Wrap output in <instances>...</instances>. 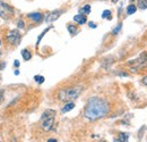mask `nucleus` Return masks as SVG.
Returning <instances> with one entry per match:
<instances>
[{
	"mask_svg": "<svg viewBox=\"0 0 147 142\" xmlns=\"http://www.w3.org/2000/svg\"><path fill=\"white\" fill-rule=\"evenodd\" d=\"M102 18H108V19H111L112 16H111L110 10H104V12L102 13Z\"/></svg>",
	"mask_w": 147,
	"mask_h": 142,
	"instance_id": "obj_18",
	"label": "nucleus"
},
{
	"mask_svg": "<svg viewBox=\"0 0 147 142\" xmlns=\"http://www.w3.org/2000/svg\"><path fill=\"white\" fill-rule=\"evenodd\" d=\"M68 31H69V33H71V34H76L77 33V27L73 25V24H70V25H68Z\"/></svg>",
	"mask_w": 147,
	"mask_h": 142,
	"instance_id": "obj_16",
	"label": "nucleus"
},
{
	"mask_svg": "<svg viewBox=\"0 0 147 142\" xmlns=\"http://www.w3.org/2000/svg\"><path fill=\"white\" fill-rule=\"evenodd\" d=\"M82 91H83V87H82V85H77V87H73V88L62 89L59 91L58 98H59V100H61V101L69 102V101H73L75 99H77L78 96L82 93Z\"/></svg>",
	"mask_w": 147,
	"mask_h": 142,
	"instance_id": "obj_2",
	"label": "nucleus"
},
{
	"mask_svg": "<svg viewBox=\"0 0 147 142\" xmlns=\"http://www.w3.org/2000/svg\"><path fill=\"white\" fill-rule=\"evenodd\" d=\"M75 108V104H74L73 101H69V102H67L65 106L62 107V109H61V111L65 114V113H68V111H70L71 109Z\"/></svg>",
	"mask_w": 147,
	"mask_h": 142,
	"instance_id": "obj_9",
	"label": "nucleus"
},
{
	"mask_svg": "<svg viewBox=\"0 0 147 142\" xmlns=\"http://www.w3.org/2000/svg\"><path fill=\"white\" fill-rule=\"evenodd\" d=\"M61 14H62V10H55V12H52L50 15H48V17H47V19H45V22H47V23L55 22V19H58V18L60 17Z\"/></svg>",
	"mask_w": 147,
	"mask_h": 142,
	"instance_id": "obj_7",
	"label": "nucleus"
},
{
	"mask_svg": "<svg viewBox=\"0 0 147 142\" xmlns=\"http://www.w3.org/2000/svg\"><path fill=\"white\" fill-rule=\"evenodd\" d=\"M100 1H107V0H100Z\"/></svg>",
	"mask_w": 147,
	"mask_h": 142,
	"instance_id": "obj_30",
	"label": "nucleus"
},
{
	"mask_svg": "<svg viewBox=\"0 0 147 142\" xmlns=\"http://www.w3.org/2000/svg\"><path fill=\"white\" fill-rule=\"evenodd\" d=\"M136 10H137V7H136L135 5H129L128 7H127V14H128V15H132V14H135V13H136Z\"/></svg>",
	"mask_w": 147,
	"mask_h": 142,
	"instance_id": "obj_14",
	"label": "nucleus"
},
{
	"mask_svg": "<svg viewBox=\"0 0 147 142\" xmlns=\"http://www.w3.org/2000/svg\"><path fill=\"white\" fill-rule=\"evenodd\" d=\"M114 142H120V141H119V140H118V139H117V140H114Z\"/></svg>",
	"mask_w": 147,
	"mask_h": 142,
	"instance_id": "obj_29",
	"label": "nucleus"
},
{
	"mask_svg": "<svg viewBox=\"0 0 147 142\" xmlns=\"http://www.w3.org/2000/svg\"><path fill=\"white\" fill-rule=\"evenodd\" d=\"M121 27H122V25H121V24H119V25H118V26H117L115 29H113L112 33H113V34H117V33H118V32H119V31L121 30Z\"/></svg>",
	"mask_w": 147,
	"mask_h": 142,
	"instance_id": "obj_20",
	"label": "nucleus"
},
{
	"mask_svg": "<svg viewBox=\"0 0 147 142\" xmlns=\"http://www.w3.org/2000/svg\"><path fill=\"white\" fill-rule=\"evenodd\" d=\"M101 142H105V141H101Z\"/></svg>",
	"mask_w": 147,
	"mask_h": 142,
	"instance_id": "obj_32",
	"label": "nucleus"
},
{
	"mask_svg": "<svg viewBox=\"0 0 147 142\" xmlns=\"http://www.w3.org/2000/svg\"><path fill=\"white\" fill-rule=\"evenodd\" d=\"M48 142H57V140H55V139H49Z\"/></svg>",
	"mask_w": 147,
	"mask_h": 142,
	"instance_id": "obj_27",
	"label": "nucleus"
},
{
	"mask_svg": "<svg viewBox=\"0 0 147 142\" xmlns=\"http://www.w3.org/2000/svg\"><path fill=\"white\" fill-rule=\"evenodd\" d=\"M18 27L19 29H23L24 27V22L23 20H18Z\"/></svg>",
	"mask_w": 147,
	"mask_h": 142,
	"instance_id": "obj_21",
	"label": "nucleus"
},
{
	"mask_svg": "<svg viewBox=\"0 0 147 142\" xmlns=\"http://www.w3.org/2000/svg\"><path fill=\"white\" fill-rule=\"evenodd\" d=\"M128 65L130 66L131 72H138L139 70L144 68L147 66V53H143L137 59H134L131 61H128Z\"/></svg>",
	"mask_w": 147,
	"mask_h": 142,
	"instance_id": "obj_4",
	"label": "nucleus"
},
{
	"mask_svg": "<svg viewBox=\"0 0 147 142\" xmlns=\"http://www.w3.org/2000/svg\"><path fill=\"white\" fill-rule=\"evenodd\" d=\"M143 84H144V85H146V87H147V76H145V77H143Z\"/></svg>",
	"mask_w": 147,
	"mask_h": 142,
	"instance_id": "obj_23",
	"label": "nucleus"
},
{
	"mask_svg": "<svg viewBox=\"0 0 147 142\" xmlns=\"http://www.w3.org/2000/svg\"><path fill=\"white\" fill-rule=\"evenodd\" d=\"M7 41L11 44H18L20 42V33L18 30H11L7 34Z\"/></svg>",
	"mask_w": 147,
	"mask_h": 142,
	"instance_id": "obj_6",
	"label": "nucleus"
},
{
	"mask_svg": "<svg viewBox=\"0 0 147 142\" xmlns=\"http://www.w3.org/2000/svg\"><path fill=\"white\" fill-rule=\"evenodd\" d=\"M74 20H75L76 23H78L79 25H83V24H85V23L87 22V18H86V16H85V15L78 14V15L74 16Z\"/></svg>",
	"mask_w": 147,
	"mask_h": 142,
	"instance_id": "obj_8",
	"label": "nucleus"
},
{
	"mask_svg": "<svg viewBox=\"0 0 147 142\" xmlns=\"http://www.w3.org/2000/svg\"><path fill=\"white\" fill-rule=\"evenodd\" d=\"M5 66H6V64H5V63H0V71H1V70H3V68H5Z\"/></svg>",
	"mask_w": 147,
	"mask_h": 142,
	"instance_id": "obj_25",
	"label": "nucleus"
},
{
	"mask_svg": "<svg viewBox=\"0 0 147 142\" xmlns=\"http://www.w3.org/2000/svg\"><path fill=\"white\" fill-rule=\"evenodd\" d=\"M2 99H3V91L0 90V102L2 101Z\"/></svg>",
	"mask_w": 147,
	"mask_h": 142,
	"instance_id": "obj_22",
	"label": "nucleus"
},
{
	"mask_svg": "<svg viewBox=\"0 0 147 142\" xmlns=\"http://www.w3.org/2000/svg\"><path fill=\"white\" fill-rule=\"evenodd\" d=\"M55 111L53 109H47L45 111H43V114L41 116V126L45 132H48L52 128V126L55 124Z\"/></svg>",
	"mask_w": 147,
	"mask_h": 142,
	"instance_id": "obj_3",
	"label": "nucleus"
},
{
	"mask_svg": "<svg viewBox=\"0 0 147 142\" xmlns=\"http://www.w3.org/2000/svg\"><path fill=\"white\" fill-rule=\"evenodd\" d=\"M22 57H23L24 60H30L32 58V53L27 49H24V50H22Z\"/></svg>",
	"mask_w": 147,
	"mask_h": 142,
	"instance_id": "obj_12",
	"label": "nucleus"
},
{
	"mask_svg": "<svg viewBox=\"0 0 147 142\" xmlns=\"http://www.w3.org/2000/svg\"><path fill=\"white\" fill-rule=\"evenodd\" d=\"M88 25H90V26H91L92 29H95V27H96V25H95V23H93V22H90V23H88Z\"/></svg>",
	"mask_w": 147,
	"mask_h": 142,
	"instance_id": "obj_24",
	"label": "nucleus"
},
{
	"mask_svg": "<svg viewBox=\"0 0 147 142\" xmlns=\"http://www.w3.org/2000/svg\"><path fill=\"white\" fill-rule=\"evenodd\" d=\"M137 6L140 9H147V0H138Z\"/></svg>",
	"mask_w": 147,
	"mask_h": 142,
	"instance_id": "obj_15",
	"label": "nucleus"
},
{
	"mask_svg": "<svg viewBox=\"0 0 147 142\" xmlns=\"http://www.w3.org/2000/svg\"><path fill=\"white\" fill-rule=\"evenodd\" d=\"M91 13V6L90 5H84L80 9H79V14H82V15H88Z\"/></svg>",
	"mask_w": 147,
	"mask_h": 142,
	"instance_id": "obj_11",
	"label": "nucleus"
},
{
	"mask_svg": "<svg viewBox=\"0 0 147 142\" xmlns=\"http://www.w3.org/2000/svg\"><path fill=\"white\" fill-rule=\"evenodd\" d=\"M28 17L31 19H33L34 22H41L42 18H43V15L41 13H32V14L28 15Z\"/></svg>",
	"mask_w": 147,
	"mask_h": 142,
	"instance_id": "obj_10",
	"label": "nucleus"
},
{
	"mask_svg": "<svg viewBox=\"0 0 147 142\" xmlns=\"http://www.w3.org/2000/svg\"><path fill=\"white\" fill-rule=\"evenodd\" d=\"M49 30H50V27H49V29H45V30H44V31H43V32H42V34H41V36H38V38H37L36 46H38V43H40V41H41V39H42V38H43V36H45V33H47V32H48V31H49Z\"/></svg>",
	"mask_w": 147,
	"mask_h": 142,
	"instance_id": "obj_19",
	"label": "nucleus"
},
{
	"mask_svg": "<svg viewBox=\"0 0 147 142\" xmlns=\"http://www.w3.org/2000/svg\"><path fill=\"white\" fill-rule=\"evenodd\" d=\"M117 1H118V0H112V2H113V3H115Z\"/></svg>",
	"mask_w": 147,
	"mask_h": 142,
	"instance_id": "obj_28",
	"label": "nucleus"
},
{
	"mask_svg": "<svg viewBox=\"0 0 147 142\" xmlns=\"http://www.w3.org/2000/svg\"><path fill=\"white\" fill-rule=\"evenodd\" d=\"M15 66H16V67H18V66H19V61H18V60H15Z\"/></svg>",
	"mask_w": 147,
	"mask_h": 142,
	"instance_id": "obj_26",
	"label": "nucleus"
},
{
	"mask_svg": "<svg viewBox=\"0 0 147 142\" xmlns=\"http://www.w3.org/2000/svg\"><path fill=\"white\" fill-rule=\"evenodd\" d=\"M14 15V9L11 6H9L8 3L0 1V17L5 18V19H9Z\"/></svg>",
	"mask_w": 147,
	"mask_h": 142,
	"instance_id": "obj_5",
	"label": "nucleus"
},
{
	"mask_svg": "<svg viewBox=\"0 0 147 142\" xmlns=\"http://www.w3.org/2000/svg\"><path fill=\"white\" fill-rule=\"evenodd\" d=\"M0 44H1V41H0Z\"/></svg>",
	"mask_w": 147,
	"mask_h": 142,
	"instance_id": "obj_31",
	"label": "nucleus"
},
{
	"mask_svg": "<svg viewBox=\"0 0 147 142\" xmlns=\"http://www.w3.org/2000/svg\"><path fill=\"white\" fill-rule=\"evenodd\" d=\"M109 113V104L105 99L100 97H92L88 99L85 109L84 115L90 121H96L104 116H107Z\"/></svg>",
	"mask_w": 147,
	"mask_h": 142,
	"instance_id": "obj_1",
	"label": "nucleus"
},
{
	"mask_svg": "<svg viewBox=\"0 0 147 142\" xmlns=\"http://www.w3.org/2000/svg\"><path fill=\"white\" fill-rule=\"evenodd\" d=\"M128 139H129V134H128V133H123V132L119 133L118 140H119L120 142H128Z\"/></svg>",
	"mask_w": 147,
	"mask_h": 142,
	"instance_id": "obj_13",
	"label": "nucleus"
},
{
	"mask_svg": "<svg viewBox=\"0 0 147 142\" xmlns=\"http://www.w3.org/2000/svg\"><path fill=\"white\" fill-rule=\"evenodd\" d=\"M34 80L36 81L38 84H42V83L44 82V77H43L42 75H35V76H34Z\"/></svg>",
	"mask_w": 147,
	"mask_h": 142,
	"instance_id": "obj_17",
	"label": "nucleus"
}]
</instances>
